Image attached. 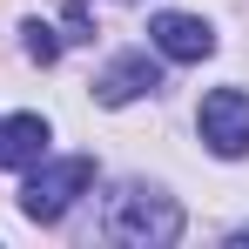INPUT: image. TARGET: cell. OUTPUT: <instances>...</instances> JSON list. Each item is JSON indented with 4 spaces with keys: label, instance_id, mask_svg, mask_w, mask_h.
<instances>
[{
    "label": "cell",
    "instance_id": "1",
    "mask_svg": "<svg viewBox=\"0 0 249 249\" xmlns=\"http://www.w3.org/2000/svg\"><path fill=\"white\" fill-rule=\"evenodd\" d=\"M108 236L115 243H135V249H162L182 236V209L155 196V189H122L108 202Z\"/></svg>",
    "mask_w": 249,
    "mask_h": 249
},
{
    "label": "cell",
    "instance_id": "2",
    "mask_svg": "<svg viewBox=\"0 0 249 249\" xmlns=\"http://www.w3.org/2000/svg\"><path fill=\"white\" fill-rule=\"evenodd\" d=\"M88 189H94V162H88V155L47 162V168L27 175V189H20V215H27V222H61Z\"/></svg>",
    "mask_w": 249,
    "mask_h": 249
},
{
    "label": "cell",
    "instance_id": "3",
    "mask_svg": "<svg viewBox=\"0 0 249 249\" xmlns=\"http://www.w3.org/2000/svg\"><path fill=\"white\" fill-rule=\"evenodd\" d=\"M202 142L222 155V162L249 155V94H243V88H215V94H202Z\"/></svg>",
    "mask_w": 249,
    "mask_h": 249
},
{
    "label": "cell",
    "instance_id": "4",
    "mask_svg": "<svg viewBox=\"0 0 249 249\" xmlns=\"http://www.w3.org/2000/svg\"><path fill=\"white\" fill-rule=\"evenodd\" d=\"M148 41L162 47L168 61H209L215 54V34H209V20H196V14H155L148 20Z\"/></svg>",
    "mask_w": 249,
    "mask_h": 249
},
{
    "label": "cell",
    "instance_id": "5",
    "mask_svg": "<svg viewBox=\"0 0 249 249\" xmlns=\"http://www.w3.org/2000/svg\"><path fill=\"white\" fill-rule=\"evenodd\" d=\"M162 88V74H155V61L148 54H122L101 81H94V101H108V108H122V101H135V94H155Z\"/></svg>",
    "mask_w": 249,
    "mask_h": 249
},
{
    "label": "cell",
    "instance_id": "6",
    "mask_svg": "<svg viewBox=\"0 0 249 249\" xmlns=\"http://www.w3.org/2000/svg\"><path fill=\"white\" fill-rule=\"evenodd\" d=\"M41 155H47V122H41V115L0 122V168H34Z\"/></svg>",
    "mask_w": 249,
    "mask_h": 249
},
{
    "label": "cell",
    "instance_id": "7",
    "mask_svg": "<svg viewBox=\"0 0 249 249\" xmlns=\"http://www.w3.org/2000/svg\"><path fill=\"white\" fill-rule=\"evenodd\" d=\"M27 54H34V61H61V34H54V27H41V20H34V27H27Z\"/></svg>",
    "mask_w": 249,
    "mask_h": 249
}]
</instances>
